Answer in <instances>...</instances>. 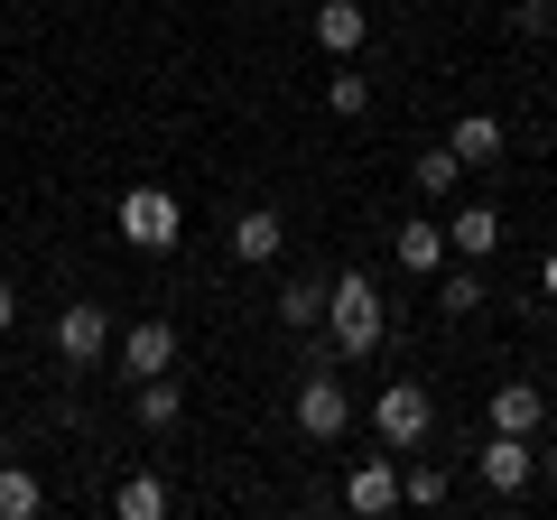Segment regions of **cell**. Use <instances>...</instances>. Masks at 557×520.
Wrapping results in <instances>:
<instances>
[{
    "instance_id": "obj_1",
    "label": "cell",
    "mask_w": 557,
    "mask_h": 520,
    "mask_svg": "<svg viewBox=\"0 0 557 520\" xmlns=\"http://www.w3.org/2000/svg\"><path fill=\"white\" fill-rule=\"evenodd\" d=\"M325 335H335L344 362H362V354H381V344H391V307H381L372 270H344V280H325Z\"/></svg>"
},
{
    "instance_id": "obj_2",
    "label": "cell",
    "mask_w": 557,
    "mask_h": 520,
    "mask_svg": "<svg viewBox=\"0 0 557 520\" xmlns=\"http://www.w3.org/2000/svg\"><path fill=\"white\" fill-rule=\"evenodd\" d=\"M112 223H121V242H131V251H177V233H186V205L168 196V186H121Z\"/></svg>"
},
{
    "instance_id": "obj_3",
    "label": "cell",
    "mask_w": 557,
    "mask_h": 520,
    "mask_svg": "<svg viewBox=\"0 0 557 520\" xmlns=\"http://www.w3.org/2000/svg\"><path fill=\"white\" fill-rule=\"evenodd\" d=\"M372 428H381V446H391V456H418V446H428V428H437L428 381H391V391L372 400Z\"/></svg>"
},
{
    "instance_id": "obj_4",
    "label": "cell",
    "mask_w": 557,
    "mask_h": 520,
    "mask_svg": "<svg viewBox=\"0 0 557 520\" xmlns=\"http://www.w3.org/2000/svg\"><path fill=\"white\" fill-rule=\"evenodd\" d=\"M112 335H121V325H112V307H102V298L57 307V362H65V372H94V362L112 354Z\"/></svg>"
},
{
    "instance_id": "obj_5",
    "label": "cell",
    "mask_w": 557,
    "mask_h": 520,
    "mask_svg": "<svg viewBox=\"0 0 557 520\" xmlns=\"http://www.w3.org/2000/svg\"><path fill=\"white\" fill-rule=\"evenodd\" d=\"M474 483H483L493 502L530 493V483H539V446H530V437H511V428H493V437L474 446Z\"/></svg>"
},
{
    "instance_id": "obj_6",
    "label": "cell",
    "mask_w": 557,
    "mask_h": 520,
    "mask_svg": "<svg viewBox=\"0 0 557 520\" xmlns=\"http://www.w3.org/2000/svg\"><path fill=\"white\" fill-rule=\"evenodd\" d=\"M344 428H354V391H344V381H335V362H317V372L298 381V437L335 446Z\"/></svg>"
},
{
    "instance_id": "obj_7",
    "label": "cell",
    "mask_w": 557,
    "mask_h": 520,
    "mask_svg": "<svg viewBox=\"0 0 557 520\" xmlns=\"http://www.w3.org/2000/svg\"><path fill=\"white\" fill-rule=\"evenodd\" d=\"M112 354H121V372H131V381L177 372V325H168V317H139V325H121V335H112Z\"/></svg>"
},
{
    "instance_id": "obj_8",
    "label": "cell",
    "mask_w": 557,
    "mask_h": 520,
    "mask_svg": "<svg viewBox=\"0 0 557 520\" xmlns=\"http://www.w3.org/2000/svg\"><path fill=\"white\" fill-rule=\"evenodd\" d=\"M391 260L409 270V280H437L446 260H456V242H446V223H437V214H409V223L391 233Z\"/></svg>"
},
{
    "instance_id": "obj_9",
    "label": "cell",
    "mask_w": 557,
    "mask_h": 520,
    "mask_svg": "<svg viewBox=\"0 0 557 520\" xmlns=\"http://www.w3.org/2000/svg\"><path fill=\"white\" fill-rule=\"evenodd\" d=\"M344 511H362V520L399 511V465H391V456H362L354 474H344Z\"/></svg>"
},
{
    "instance_id": "obj_10",
    "label": "cell",
    "mask_w": 557,
    "mask_h": 520,
    "mask_svg": "<svg viewBox=\"0 0 557 520\" xmlns=\"http://www.w3.org/2000/svg\"><path fill=\"white\" fill-rule=\"evenodd\" d=\"M362 38H372V10L362 0H317V47L325 57H362Z\"/></svg>"
},
{
    "instance_id": "obj_11",
    "label": "cell",
    "mask_w": 557,
    "mask_h": 520,
    "mask_svg": "<svg viewBox=\"0 0 557 520\" xmlns=\"http://www.w3.org/2000/svg\"><path fill=\"white\" fill-rule=\"evenodd\" d=\"M493 428L539 437V428H548V391H539V381H493Z\"/></svg>"
},
{
    "instance_id": "obj_12",
    "label": "cell",
    "mask_w": 557,
    "mask_h": 520,
    "mask_svg": "<svg viewBox=\"0 0 557 520\" xmlns=\"http://www.w3.org/2000/svg\"><path fill=\"white\" fill-rule=\"evenodd\" d=\"M446 242H456L465 260H493L502 251V205H483V196L456 205V214H446Z\"/></svg>"
},
{
    "instance_id": "obj_13",
    "label": "cell",
    "mask_w": 557,
    "mask_h": 520,
    "mask_svg": "<svg viewBox=\"0 0 557 520\" xmlns=\"http://www.w3.org/2000/svg\"><path fill=\"white\" fill-rule=\"evenodd\" d=\"M223 242H233V260H251V270H260V260H278V242H288V233H278V214H270V205H242Z\"/></svg>"
},
{
    "instance_id": "obj_14",
    "label": "cell",
    "mask_w": 557,
    "mask_h": 520,
    "mask_svg": "<svg viewBox=\"0 0 557 520\" xmlns=\"http://www.w3.org/2000/svg\"><path fill=\"white\" fill-rule=\"evenodd\" d=\"M446 149H456L465 168H502V112H465L456 131H446Z\"/></svg>"
},
{
    "instance_id": "obj_15",
    "label": "cell",
    "mask_w": 557,
    "mask_h": 520,
    "mask_svg": "<svg viewBox=\"0 0 557 520\" xmlns=\"http://www.w3.org/2000/svg\"><path fill=\"white\" fill-rule=\"evenodd\" d=\"M131 409H139V428H149V437H168V428L186 419V391H177L168 372H149V381L131 391Z\"/></svg>"
},
{
    "instance_id": "obj_16",
    "label": "cell",
    "mask_w": 557,
    "mask_h": 520,
    "mask_svg": "<svg viewBox=\"0 0 557 520\" xmlns=\"http://www.w3.org/2000/svg\"><path fill=\"white\" fill-rule=\"evenodd\" d=\"M456 177H465V159H456V149H418V159H409V186H418V196H428V205H446V196H456Z\"/></svg>"
},
{
    "instance_id": "obj_17",
    "label": "cell",
    "mask_w": 557,
    "mask_h": 520,
    "mask_svg": "<svg viewBox=\"0 0 557 520\" xmlns=\"http://www.w3.org/2000/svg\"><path fill=\"white\" fill-rule=\"evenodd\" d=\"M278 325H288V335H317L325 325V280H288L278 288Z\"/></svg>"
},
{
    "instance_id": "obj_18",
    "label": "cell",
    "mask_w": 557,
    "mask_h": 520,
    "mask_svg": "<svg viewBox=\"0 0 557 520\" xmlns=\"http://www.w3.org/2000/svg\"><path fill=\"white\" fill-rule=\"evenodd\" d=\"M325 112H335V121H362V112H372V84H362L354 57H335V75H325Z\"/></svg>"
},
{
    "instance_id": "obj_19",
    "label": "cell",
    "mask_w": 557,
    "mask_h": 520,
    "mask_svg": "<svg viewBox=\"0 0 557 520\" xmlns=\"http://www.w3.org/2000/svg\"><path fill=\"white\" fill-rule=\"evenodd\" d=\"M47 511V483L28 465H0V520H38Z\"/></svg>"
},
{
    "instance_id": "obj_20",
    "label": "cell",
    "mask_w": 557,
    "mask_h": 520,
    "mask_svg": "<svg viewBox=\"0 0 557 520\" xmlns=\"http://www.w3.org/2000/svg\"><path fill=\"white\" fill-rule=\"evenodd\" d=\"M437 307H446V317H474V307H483V260H465V270L446 260V270H437Z\"/></svg>"
},
{
    "instance_id": "obj_21",
    "label": "cell",
    "mask_w": 557,
    "mask_h": 520,
    "mask_svg": "<svg viewBox=\"0 0 557 520\" xmlns=\"http://www.w3.org/2000/svg\"><path fill=\"white\" fill-rule=\"evenodd\" d=\"M112 511H121V520H168V483H159V474H131V483L112 493Z\"/></svg>"
},
{
    "instance_id": "obj_22",
    "label": "cell",
    "mask_w": 557,
    "mask_h": 520,
    "mask_svg": "<svg viewBox=\"0 0 557 520\" xmlns=\"http://www.w3.org/2000/svg\"><path fill=\"white\" fill-rule=\"evenodd\" d=\"M446 493H456V474H446V465H399V502H418V511H437Z\"/></svg>"
},
{
    "instance_id": "obj_23",
    "label": "cell",
    "mask_w": 557,
    "mask_h": 520,
    "mask_svg": "<svg viewBox=\"0 0 557 520\" xmlns=\"http://www.w3.org/2000/svg\"><path fill=\"white\" fill-rule=\"evenodd\" d=\"M511 28H520V38H539V28H557V0H511Z\"/></svg>"
},
{
    "instance_id": "obj_24",
    "label": "cell",
    "mask_w": 557,
    "mask_h": 520,
    "mask_svg": "<svg viewBox=\"0 0 557 520\" xmlns=\"http://www.w3.org/2000/svg\"><path fill=\"white\" fill-rule=\"evenodd\" d=\"M10 325H20V288L0 280V335H10Z\"/></svg>"
},
{
    "instance_id": "obj_25",
    "label": "cell",
    "mask_w": 557,
    "mask_h": 520,
    "mask_svg": "<svg viewBox=\"0 0 557 520\" xmlns=\"http://www.w3.org/2000/svg\"><path fill=\"white\" fill-rule=\"evenodd\" d=\"M539 298H548V307H557V251H548V260H539Z\"/></svg>"
},
{
    "instance_id": "obj_26",
    "label": "cell",
    "mask_w": 557,
    "mask_h": 520,
    "mask_svg": "<svg viewBox=\"0 0 557 520\" xmlns=\"http://www.w3.org/2000/svg\"><path fill=\"white\" fill-rule=\"evenodd\" d=\"M539 474H548V483H557V437H548V446H539Z\"/></svg>"
}]
</instances>
